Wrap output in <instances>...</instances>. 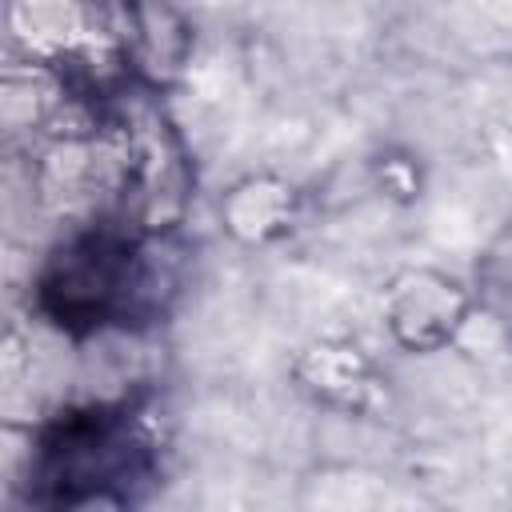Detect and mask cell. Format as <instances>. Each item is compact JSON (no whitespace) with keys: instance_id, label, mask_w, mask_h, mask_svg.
I'll list each match as a JSON object with an SVG mask.
<instances>
[{"instance_id":"3","label":"cell","mask_w":512,"mask_h":512,"mask_svg":"<svg viewBox=\"0 0 512 512\" xmlns=\"http://www.w3.org/2000/svg\"><path fill=\"white\" fill-rule=\"evenodd\" d=\"M128 28L132 32H124V56L148 84L180 72L188 56V28L172 8H128Z\"/></svg>"},{"instance_id":"1","label":"cell","mask_w":512,"mask_h":512,"mask_svg":"<svg viewBox=\"0 0 512 512\" xmlns=\"http://www.w3.org/2000/svg\"><path fill=\"white\" fill-rule=\"evenodd\" d=\"M384 320L396 344L432 352L452 344L472 320L468 292L436 268H404L384 292Z\"/></svg>"},{"instance_id":"4","label":"cell","mask_w":512,"mask_h":512,"mask_svg":"<svg viewBox=\"0 0 512 512\" xmlns=\"http://www.w3.org/2000/svg\"><path fill=\"white\" fill-rule=\"evenodd\" d=\"M308 384L320 388L324 396L348 400L364 384V364L348 348H316L308 356Z\"/></svg>"},{"instance_id":"2","label":"cell","mask_w":512,"mask_h":512,"mask_svg":"<svg viewBox=\"0 0 512 512\" xmlns=\"http://www.w3.org/2000/svg\"><path fill=\"white\" fill-rule=\"evenodd\" d=\"M292 204H296L292 184H284L276 176H248V180L232 184L228 196L220 200V220L236 240L260 244L288 228Z\"/></svg>"}]
</instances>
